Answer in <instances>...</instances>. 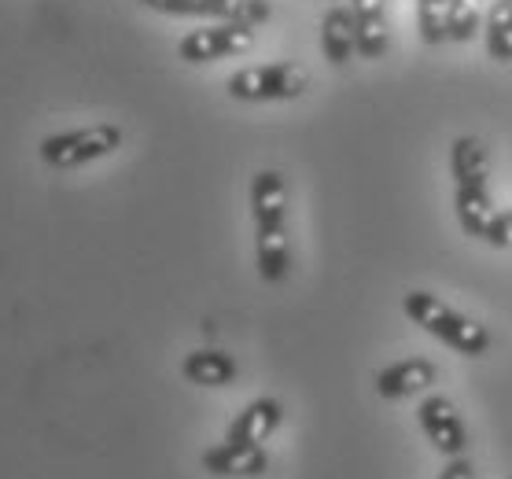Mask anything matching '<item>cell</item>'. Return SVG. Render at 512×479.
<instances>
[{
  "instance_id": "1",
  "label": "cell",
  "mask_w": 512,
  "mask_h": 479,
  "mask_svg": "<svg viewBox=\"0 0 512 479\" xmlns=\"http://www.w3.org/2000/svg\"><path fill=\"white\" fill-rule=\"evenodd\" d=\"M251 218H255L258 277L266 284H284L291 273L288 185L277 170H258L251 177Z\"/></svg>"
},
{
  "instance_id": "2",
  "label": "cell",
  "mask_w": 512,
  "mask_h": 479,
  "mask_svg": "<svg viewBox=\"0 0 512 479\" xmlns=\"http://www.w3.org/2000/svg\"><path fill=\"white\" fill-rule=\"evenodd\" d=\"M402 310L413 325H420L428 336H435L439 343L454 347L465 358H483L490 351V332L479 321L465 317L461 310L446 306L439 295L431 292H406L402 295Z\"/></svg>"
},
{
  "instance_id": "3",
  "label": "cell",
  "mask_w": 512,
  "mask_h": 479,
  "mask_svg": "<svg viewBox=\"0 0 512 479\" xmlns=\"http://www.w3.org/2000/svg\"><path fill=\"white\" fill-rule=\"evenodd\" d=\"M118 148H122V129L111 126V122H96V126L52 133V137L37 144V155L52 170H78V166H89L96 159L115 155Z\"/></svg>"
},
{
  "instance_id": "4",
  "label": "cell",
  "mask_w": 512,
  "mask_h": 479,
  "mask_svg": "<svg viewBox=\"0 0 512 479\" xmlns=\"http://www.w3.org/2000/svg\"><path fill=\"white\" fill-rule=\"evenodd\" d=\"M306 85L310 78L295 63H258L229 78V96L244 104H273V100H299Z\"/></svg>"
},
{
  "instance_id": "5",
  "label": "cell",
  "mask_w": 512,
  "mask_h": 479,
  "mask_svg": "<svg viewBox=\"0 0 512 479\" xmlns=\"http://www.w3.org/2000/svg\"><path fill=\"white\" fill-rule=\"evenodd\" d=\"M255 45V26L251 23H210L177 41V56L185 63H214L225 56H240Z\"/></svg>"
},
{
  "instance_id": "6",
  "label": "cell",
  "mask_w": 512,
  "mask_h": 479,
  "mask_svg": "<svg viewBox=\"0 0 512 479\" xmlns=\"http://www.w3.org/2000/svg\"><path fill=\"white\" fill-rule=\"evenodd\" d=\"M144 8L163 15H188V19H214V23H266V0H140Z\"/></svg>"
},
{
  "instance_id": "7",
  "label": "cell",
  "mask_w": 512,
  "mask_h": 479,
  "mask_svg": "<svg viewBox=\"0 0 512 479\" xmlns=\"http://www.w3.org/2000/svg\"><path fill=\"white\" fill-rule=\"evenodd\" d=\"M417 421H420V432L428 439L439 454L450 461V457H465L468 450V432H465V421H461V413L450 398L443 395H428L420 402L417 409Z\"/></svg>"
},
{
  "instance_id": "8",
  "label": "cell",
  "mask_w": 512,
  "mask_h": 479,
  "mask_svg": "<svg viewBox=\"0 0 512 479\" xmlns=\"http://www.w3.org/2000/svg\"><path fill=\"white\" fill-rule=\"evenodd\" d=\"M203 468L222 479H258L269 468V457L262 446H240L225 439L203 454Z\"/></svg>"
},
{
  "instance_id": "9",
  "label": "cell",
  "mask_w": 512,
  "mask_h": 479,
  "mask_svg": "<svg viewBox=\"0 0 512 479\" xmlns=\"http://www.w3.org/2000/svg\"><path fill=\"white\" fill-rule=\"evenodd\" d=\"M280 421H284V406H280L277 398H255V402H247L236 413V421L229 424L225 439L240 446H262L280 428Z\"/></svg>"
},
{
  "instance_id": "10",
  "label": "cell",
  "mask_w": 512,
  "mask_h": 479,
  "mask_svg": "<svg viewBox=\"0 0 512 479\" xmlns=\"http://www.w3.org/2000/svg\"><path fill=\"white\" fill-rule=\"evenodd\" d=\"M431 384H435V365H431L428 358H406V362L387 365L384 373L376 376L380 398H391V402L420 395V391H428Z\"/></svg>"
},
{
  "instance_id": "11",
  "label": "cell",
  "mask_w": 512,
  "mask_h": 479,
  "mask_svg": "<svg viewBox=\"0 0 512 479\" xmlns=\"http://www.w3.org/2000/svg\"><path fill=\"white\" fill-rule=\"evenodd\" d=\"M354 30H358V52L361 59H380L391 45V30H387L384 0H354Z\"/></svg>"
},
{
  "instance_id": "12",
  "label": "cell",
  "mask_w": 512,
  "mask_h": 479,
  "mask_svg": "<svg viewBox=\"0 0 512 479\" xmlns=\"http://www.w3.org/2000/svg\"><path fill=\"white\" fill-rule=\"evenodd\" d=\"M454 211L457 222L468 236L476 240H487L494 236V222H498V207L490 199L487 188H454Z\"/></svg>"
},
{
  "instance_id": "13",
  "label": "cell",
  "mask_w": 512,
  "mask_h": 479,
  "mask_svg": "<svg viewBox=\"0 0 512 479\" xmlns=\"http://www.w3.org/2000/svg\"><path fill=\"white\" fill-rule=\"evenodd\" d=\"M321 52L332 67H343L350 63V56L358 52V30H354V12L336 4L328 8L325 19H321Z\"/></svg>"
},
{
  "instance_id": "14",
  "label": "cell",
  "mask_w": 512,
  "mask_h": 479,
  "mask_svg": "<svg viewBox=\"0 0 512 479\" xmlns=\"http://www.w3.org/2000/svg\"><path fill=\"white\" fill-rule=\"evenodd\" d=\"M450 174H454V188H487L490 159L479 137H457L450 148Z\"/></svg>"
},
{
  "instance_id": "15",
  "label": "cell",
  "mask_w": 512,
  "mask_h": 479,
  "mask_svg": "<svg viewBox=\"0 0 512 479\" xmlns=\"http://www.w3.org/2000/svg\"><path fill=\"white\" fill-rule=\"evenodd\" d=\"M181 376L196 387H229L236 380V362L225 351H192L181 362Z\"/></svg>"
},
{
  "instance_id": "16",
  "label": "cell",
  "mask_w": 512,
  "mask_h": 479,
  "mask_svg": "<svg viewBox=\"0 0 512 479\" xmlns=\"http://www.w3.org/2000/svg\"><path fill=\"white\" fill-rule=\"evenodd\" d=\"M487 56L494 63H512V0H494L487 12Z\"/></svg>"
},
{
  "instance_id": "17",
  "label": "cell",
  "mask_w": 512,
  "mask_h": 479,
  "mask_svg": "<svg viewBox=\"0 0 512 479\" xmlns=\"http://www.w3.org/2000/svg\"><path fill=\"white\" fill-rule=\"evenodd\" d=\"M457 0H417V34L424 45H446L450 41V19Z\"/></svg>"
},
{
  "instance_id": "18",
  "label": "cell",
  "mask_w": 512,
  "mask_h": 479,
  "mask_svg": "<svg viewBox=\"0 0 512 479\" xmlns=\"http://www.w3.org/2000/svg\"><path fill=\"white\" fill-rule=\"evenodd\" d=\"M479 30V8L476 0H457L454 19H450V41H472Z\"/></svg>"
},
{
  "instance_id": "19",
  "label": "cell",
  "mask_w": 512,
  "mask_h": 479,
  "mask_svg": "<svg viewBox=\"0 0 512 479\" xmlns=\"http://www.w3.org/2000/svg\"><path fill=\"white\" fill-rule=\"evenodd\" d=\"M509 244H512V211H498V222H494L490 247H509Z\"/></svg>"
},
{
  "instance_id": "20",
  "label": "cell",
  "mask_w": 512,
  "mask_h": 479,
  "mask_svg": "<svg viewBox=\"0 0 512 479\" xmlns=\"http://www.w3.org/2000/svg\"><path fill=\"white\" fill-rule=\"evenodd\" d=\"M439 479H476V468L468 465L465 457H450L446 468L439 472Z\"/></svg>"
}]
</instances>
